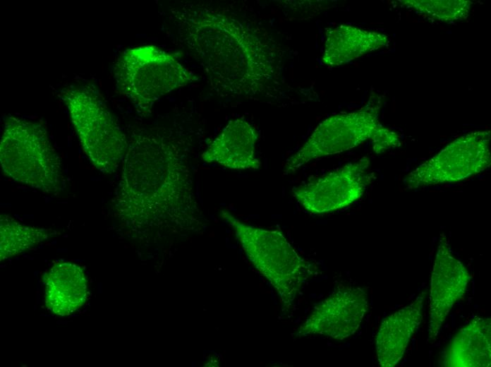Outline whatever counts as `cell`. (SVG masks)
Masks as SVG:
<instances>
[{"label":"cell","mask_w":491,"mask_h":367,"mask_svg":"<svg viewBox=\"0 0 491 367\" xmlns=\"http://www.w3.org/2000/svg\"><path fill=\"white\" fill-rule=\"evenodd\" d=\"M87 282L82 267L71 262H56L45 278L44 302L54 314L65 316L84 305Z\"/></svg>","instance_id":"cell-14"},{"label":"cell","mask_w":491,"mask_h":367,"mask_svg":"<svg viewBox=\"0 0 491 367\" xmlns=\"http://www.w3.org/2000/svg\"><path fill=\"white\" fill-rule=\"evenodd\" d=\"M380 102L369 101L358 110L332 115L322 121L284 165V174L315 160L353 149L370 140L379 154L401 146L400 138L379 121Z\"/></svg>","instance_id":"cell-5"},{"label":"cell","mask_w":491,"mask_h":367,"mask_svg":"<svg viewBox=\"0 0 491 367\" xmlns=\"http://www.w3.org/2000/svg\"><path fill=\"white\" fill-rule=\"evenodd\" d=\"M59 96L89 161L104 174L115 172L123 162L128 142L99 90L93 85L85 84L66 88Z\"/></svg>","instance_id":"cell-6"},{"label":"cell","mask_w":491,"mask_h":367,"mask_svg":"<svg viewBox=\"0 0 491 367\" xmlns=\"http://www.w3.org/2000/svg\"><path fill=\"white\" fill-rule=\"evenodd\" d=\"M257 139V133L249 123L231 120L209 144L202 159L232 169H257L261 162L255 153Z\"/></svg>","instance_id":"cell-12"},{"label":"cell","mask_w":491,"mask_h":367,"mask_svg":"<svg viewBox=\"0 0 491 367\" xmlns=\"http://www.w3.org/2000/svg\"><path fill=\"white\" fill-rule=\"evenodd\" d=\"M370 160L364 157L293 190L294 198L307 211L325 214L344 208L363 196L372 176Z\"/></svg>","instance_id":"cell-9"},{"label":"cell","mask_w":491,"mask_h":367,"mask_svg":"<svg viewBox=\"0 0 491 367\" xmlns=\"http://www.w3.org/2000/svg\"><path fill=\"white\" fill-rule=\"evenodd\" d=\"M322 63L338 66L369 52L387 47L389 36L351 25H340L326 31Z\"/></svg>","instance_id":"cell-15"},{"label":"cell","mask_w":491,"mask_h":367,"mask_svg":"<svg viewBox=\"0 0 491 367\" xmlns=\"http://www.w3.org/2000/svg\"><path fill=\"white\" fill-rule=\"evenodd\" d=\"M162 129L140 130L130 141L113 199L121 219L134 230L185 222L198 206L186 155Z\"/></svg>","instance_id":"cell-2"},{"label":"cell","mask_w":491,"mask_h":367,"mask_svg":"<svg viewBox=\"0 0 491 367\" xmlns=\"http://www.w3.org/2000/svg\"><path fill=\"white\" fill-rule=\"evenodd\" d=\"M223 217L234 228L250 261L268 279L289 309L310 272V265L279 231L243 224L227 212Z\"/></svg>","instance_id":"cell-7"},{"label":"cell","mask_w":491,"mask_h":367,"mask_svg":"<svg viewBox=\"0 0 491 367\" xmlns=\"http://www.w3.org/2000/svg\"><path fill=\"white\" fill-rule=\"evenodd\" d=\"M368 296L360 287H344L318 303L297 335L318 334L337 340L353 335L368 311Z\"/></svg>","instance_id":"cell-11"},{"label":"cell","mask_w":491,"mask_h":367,"mask_svg":"<svg viewBox=\"0 0 491 367\" xmlns=\"http://www.w3.org/2000/svg\"><path fill=\"white\" fill-rule=\"evenodd\" d=\"M470 279L466 267L454 255L449 241L442 233L431 276L429 342L436 339L451 309L464 295Z\"/></svg>","instance_id":"cell-10"},{"label":"cell","mask_w":491,"mask_h":367,"mask_svg":"<svg viewBox=\"0 0 491 367\" xmlns=\"http://www.w3.org/2000/svg\"><path fill=\"white\" fill-rule=\"evenodd\" d=\"M399 4L428 18L454 22L467 18L472 2L467 0H401Z\"/></svg>","instance_id":"cell-18"},{"label":"cell","mask_w":491,"mask_h":367,"mask_svg":"<svg viewBox=\"0 0 491 367\" xmlns=\"http://www.w3.org/2000/svg\"><path fill=\"white\" fill-rule=\"evenodd\" d=\"M179 44L221 95L256 97L277 92L280 59L264 31L217 8L185 3L170 9Z\"/></svg>","instance_id":"cell-1"},{"label":"cell","mask_w":491,"mask_h":367,"mask_svg":"<svg viewBox=\"0 0 491 367\" xmlns=\"http://www.w3.org/2000/svg\"><path fill=\"white\" fill-rule=\"evenodd\" d=\"M0 163L5 175L45 194L59 195L66 187L61 159L38 122L16 116L6 119Z\"/></svg>","instance_id":"cell-3"},{"label":"cell","mask_w":491,"mask_h":367,"mask_svg":"<svg viewBox=\"0 0 491 367\" xmlns=\"http://www.w3.org/2000/svg\"><path fill=\"white\" fill-rule=\"evenodd\" d=\"M55 231L21 224L8 215L0 216V260L17 255L37 245Z\"/></svg>","instance_id":"cell-17"},{"label":"cell","mask_w":491,"mask_h":367,"mask_svg":"<svg viewBox=\"0 0 491 367\" xmlns=\"http://www.w3.org/2000/svg\"><path fill=\"white\" fill-rule=\"evenodd\" d=\"M490 333V318H474L451 340L445 366H490L491 363Z\"/></svg>","instance_id":"cell-16"},{"label":"cell","mask_w":491,"mask_h":367,"mask_svg":"<svg viewBox=\"0 0 491 367\" xmlns=\"http://www.w3.org/2000/svg\"><path fill=\"white\" fill-rule=\"evenodd\" d=\"M425 291L408 306L382 320L376 337L377 360L382 367H394L402 359L423 315Z\"/></svg>","instance_id":"cell-13"},{"label":"cell","mask_w":491,"mask_h":367,"mask_svg":"<svg viewBox=\"0 0 491 367\" xmlns=\"http://www.w3.org/2000/svg\"><path fill=\"white\" fill-rule=\"evenodd\" d=\"M490 131H473L448 144L412 170L404 179L407 189L458 182L490 167Z\"/></svg>","instance_id":"cell-8"},{"label":"cell","mask_w":491,"mask_h":367,"mask_svg":"<svg viewBox=\"0 0 491 367\" xmlns=\"http://www.w3.org/2000/svg\"><path fill=\"white\" fill-rule=\"evenodd\" d=\"M114 76L119 92L143 116L162 96L200 80L173 54L153 45L123 52L114 64Z\"/></svg>","instance_id":"cell-4"}]
</instances>
